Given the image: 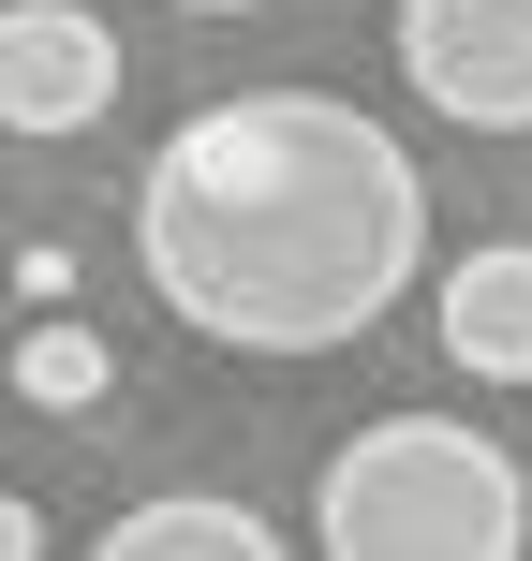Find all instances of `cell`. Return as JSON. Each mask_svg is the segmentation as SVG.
I'll use <instances>...</instances> for the list:
<instances>
[{"label": "cell", "mask_w": 532, "mask_h": 561, "mask_svg": "<svg viewBox=\"0 0 532 561\" xmlns=\"http://www.w3.org/2000/svg\"><path fill=\"white\" fill-rule=\"evenodd\" d=\"M281 533L237 488H148V503H118L104 517V561H267Z\"/></svg>", "instance_id": "obj_6"}, {"label": "cell", "mask_w": 532, "mask_h": 561, "mask_svg": "<svg viewBox=\"0 0 532 561\" xmlns=\"http://www.w3.org/2000/svg\"><path fill=\"white\" fill-rule=\"evenodd\" d=\"M444 355L474 385H532V237H488L444 266Z\"/></svg>", "instance_id": "obj_5"}, {"label": "cell", "mask_w": 532, "mask_h": 561, "mask_svg": "<svg viewBox=\"0 0 532 561\" xmlns=\"http://www.w3.org/2000/svg\"><path fill=\"white\" fill-rule=\"evenodd\" d=\"M118 118V30L89 0H0V134L75 148Z\"/></svg>", "instance_id": "obj_4"}, {"label": "cell", "mask_w": 532, "mask_h": 561, "mask_svg": "<svg viewBox=\"0 0 532 561\" xmlns=\"http://www.w3.org/2000/svg\"><path fill=\"white\" fill-rule=\"evenodd\" d=\"M0 385H15V399H30V414H89V399H104V385H118V355H104V340H89V325H75V310H45V325H30V340H15V369H0Z\"/></svg>", "instance_id": "obj_7"}, {"label": "cell", "mask_w": 532, "mask_h": 561, "mask_svg": "<svg viewBox=\"0 0 532 561\" xmlns=\"http://www.w3.org/2000/svg\"><path fill=\"white\" fill-rule=\"evenodd\" d=\"M310 547L326 561H518L532 473L474 414H385L310 473Z\"/></svg>", "instance_id": "obj_2"}, {"label": "cell", "mask_w": 532, "mask_h": 561, "mask_svg": "<svg viewBox=\"0 0 532 561\" xmlns=\"http://www.w3.org/2000/svg\"><path fill=\"white\" fill-rule=\"evenodd\" d=\"M45 547V503H15V488H0V561H30Z\"/></svg>", "instance_id": "obj_8"}, {"label": "cell", "mask_w": 532, "mask_h": 561, "mask_svg": "<svg viewBox=\"0 0 532 561\" xmlns=\"http://www.w3.org/2000/svg\"><path fill=\"white\" fill-rule=\"evenodd\" d=\"M178 15H252V0H178Z\"/></svg>", "instance_id": "obj_9"}, {"label": "cell", "mask_w": 532, "mask_h": 561, "mask_svg": "<svg viewBox=\"0 0 532 561\" xmlns=\"http://www.w3.org/2000/svg\"><path fill=\"white\" fill-rule=\"evenodd\" d=\"M134 266L223 355H340L429 266V178L340 89L193 104L134 178Z\"/></svg>", "instance_id": "obj_1"}, {"label": "cell", "mask_w": 532, "mask_h": 561, "mask_svg": "<svg viewBox=\"0 0 532 561\" xmlns=\"http://www.w3.org/2000/svg\"><path fill=\"white\" fill-rule=\"evenodd\" d=\"M399 75L459 134H532V0H399Z\"/></svg>", "instance_id": "obj_3"}]
</instances>
